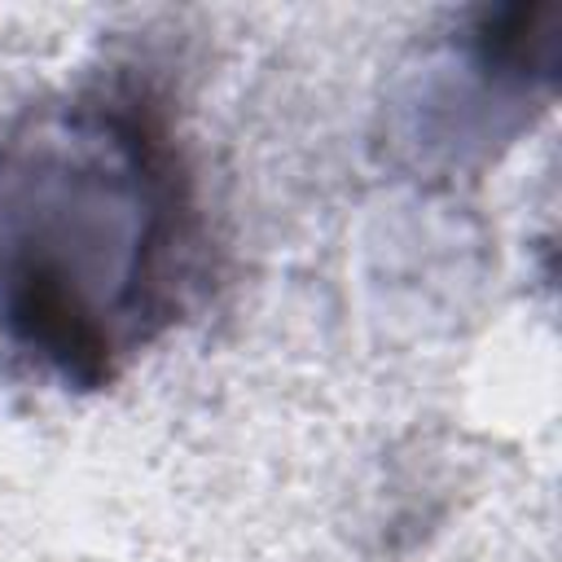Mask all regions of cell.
<instances>
[{
    "mask_svg": "<svg viewBox=\"0 0 562 562\" xmlns=\"http://www.w3.org/2000/svg\"><path fill=\"white\" fill-rule=\"evenodd\" d=\"M189 176L149 88L114 75L0 145V334L44 373L101 386L184 307Z\"/></svg>",
    "mask_w": 562,
    "mask_h": 562,
    "instance_id": "1",
    "label": "cell"
}]
</instances>
